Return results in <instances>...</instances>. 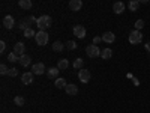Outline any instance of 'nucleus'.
I'll return each instance as SVG.
<instances>
[{
	"label": "nucleus",
	"mask_w": 150,
	"mask_h": 113,
	"mask_svg": "<svg viewBox=\"0 0 150 113\" xmlns=\"http://www.w3.org/2000/svg\"><path fill=\"white\" fill-rule=\"evenodd\" d=\"M0 74H2V75H6V74H9V69H8V67H6L5 64H2V65H0Z\"/></svg>",
	"instance_id": "obj_29"
},
{
	"label": "nucleus",
	"mask_w": 150,
	"mask_h": 113,
	"mask_svg": "<svg viewBox=\"0 0 150 113\" xmlns=\"http://www.w3.org/2000/svg\"><path fill=\"white\" fill-rule=\"evenodd\" d=\"M144 48H146L147 51L150 53V42H146V44H144Z\"/></svg>",
	"instance_id": "obj_33"
},
{
	"label": "nucleus",
	"mask_w": 150,
	"mask_h": 113,
	"mask_svg": "<svg viewBox=\"0 0 150 113\" xmlns=\"http://www.w3.org/2000/svg\"><path fill=\"white\" fill-rule=\"evenodd\" d=\"M101 41H102V36H95L93 38V45H98Z\"/></svg>",
	"instance_id": "obj_31"
},
{
	"label": "nucleus",
	"mask_w": 150,
	"mask_h": 113,
	"mask_svg": "<svg viewBox=\"0 0 150 113\" xmlns=\"http://www.w3.org/2000/svg\"><path fill=\"white\" fill-rule=\"evenodd\" d=\"M5 50H6V42L2 41L0 42V53H5Z\"/></svg>",
	"instance_id": "obj_32"
},
{
	"label": "nucleus",
	"mask_w": 150,
	"mask_h": 113,
	"mask_svg": "<svg viewBox=\"0 0 150 113\" xmlns=\"http://www.w3.org/2000/svg\"><path fill=\"white\" fill-rule=\"evenodd\" d=\"M24 50H26V45H24L23 42H17V44L14 45V53H15L18 57L24 56Z\"/></svg>",
	"instance_id": "obj_8"
},
{
	"label": "nucleus",
	"mask_w": 150,
	"mask_h": 113,
	"mask_svg": "<svg viewBox=\"0 0 150 113\" xmlns=\"http://www.w3.org/2000/svg\"><path fill=\"white\" fill-rule=\"evenodd\" d=\"M65 91H66L68 95H77V94H78V87H77V84L69 83V84L65 87Z\"/></svg>",
	"instance_id": "obj_14"
},
{
	"label": "nucleus",
	"mask_w": 150,
	"mask_h": 113,
	"mask_svg": "<svg viewBox=\"0 0 150 113\" xmlns=\"http://www.w3.org/2000/svg\"><path fill=\"white\" fill-rule=\"evenodd\" d=\"M128 8H129V11H132V12L138 11V8H140V2H138V0H132V2L128 3Z\"/></svg>",
	"instance_id": "obj_21"
},
{
	"label": "nucleus",
	"mask_w": 150,
	"mask_h": 113,
	"mask_svg": "<svg viewBox=\"0 0 150 113\" xmlns=\"http://www.w3.org/2000/svg\"><path fill=\"white\" fill-rule=\"evenodd\" d=\"M8 75H9V77H17V75H18V69L17 68H11Z\"/></svg>",
	"instance_id": "obj_30"
},
{
	"label": "nucleus",
	"mask_w": 150,
	"mask_h": 113,
	"mask_svg": "<svg viewBox=\"0 0 150 113\" xmlns=\"http://www.w3.org/2000/svg\"><path fill=\"white\" fill-rule=\"evenodd\" d=\"M63 42H60V41H56L54 44H53V50L56 53H60V51H63Z\"/></svg>",
	"instance_id": "obj_22"
},
{
	"label": "nucleus",
	"mask_w": 150,
	"mask_h": 113,
	"mask_svg": "<svg viewBox=\"0 0 150 113\" xmlns=\"http://www.w3.org/2000/svg\"><path fill=\"white\" fill-rule=\"evenodd\" d=\"M51 17L50 15H41L39 18H38V23H36V26H38V29L39 30H42V32H45L50 26H51Z\"/></svg>",
	"instance_id": "obj_1"
},
{
	"label": "nucleus",
	"mask_w": 150,
	"mask_h": 113,
	"mask_svg": "<svg viewBox=\"0 0 150 113\" xmlns=\"http://www.w3.org/2000/svg\"><path fill=\"white\" fill-rule=\"evenodd\" d=\"M14 103L21 107V106H24V98H23V97H15V98H14Z\"/></svg>",
	"instance_id": "obj_28"
},
{
	"label": "nucleus",
	"mask_w": 150,
	"mask_h": 113,
	"mask_svg": "<svg viewBox=\"0 0 150 113\" xmlns=\"http://www.w3.org/2000/svg\"><path fill=\"white\" fill-rule=\"evenodd\" d=\"M36 36V32L33 29H27V30H24V38H33Z\"/></svg>",
	"instance_id": "obj_24"
},
{
	"label": "nucleus",
	"mask_w": 150,
	"mask_h": 113,
	"mask_svg": "<svg viewBox=\"0 0 150 113\" xmlns=\"http://www.w3.org/2000/svg\"><path fill=\"white\" fill-rule=\"evenodd\" d=\"M56 87L57 89H65V87L68 86V83H66V80L65 79H62V77H59V79H56Z\"/></svg>",
	"instance_id": "obj_16"
},
{
	"label": "nucleus",
	"mask_w": 150,
	"mask_h": 113,
	"mask_svg": "<svg viewBox=\"0 0 150 113\" xmlns=\"http://www.w3.org/2000/svg\"><path fill=\"white\" fill-rule=\"evenodd\" d=\"M18 5H20L21 9H30V8L33 6V3L30 2V0H20Z\"/></svg>",
	"instance_id": "obj_20"
},
{
	"label": "nucleus",
	"mask_w": 150,
	"mask_h": 113,
	"mask_svg": "<svg viewBox=\"0 0 150 113\" xmlns=\"http://www.w3.org/2000/svg\"><path fill=\"white\" fill-rule=\"evenodd\" d=\"M101 51H102V50L99 48L98 45H93V44H90V45H87V47H86V53H87V56L92 57V59L99 57V56H101Z\"/></svg>",
	"instance_id": "obj_2"
},
{
	"label": "nucleus",
	"mask_w": 150,
	"mask_h": 113,
	"mask_svg": "<svg viewBox=\"0 0 150 113\" xmlns=\"http://www.w3.org/2000/svg\"><path fill=\"white\" fill-rule=\"evenodd\" d=\"M30 60H32V59H30V56L24 54V56H21V57H20V60H18V62L21 64V67H29V65H30Z\"/></svg>",
	"instance_id": "obj_19"
},
{
	"label": "nucleus",
	"mask_w": 150,
	"mask_h": 113,
	"mask_svg": "<svg viewBox=\"0 0 150 113\" xmlns=\"http://www.w3.org/2000/svg\"><path fill=\"white\" fill-rule=\"evenodd\" d=\"M21 82H23V84H32L33 83V72H24L21 75Z\"/></svg>",
	"instance_id": "obj_12"
},
{
	"label": "nucleus",
	"mask_w": 150,
	"mask_h": 113,
	"mask_svg": "<svg viewBox=\"0 0 150 113\" xmlns=\"http://www.w3.org/2000/svg\"><path fill=\"white\" fill-rule=\"evenodd\" d=\"M8 60H9V62H18V60H20V57H18L14 51H12V53H9V54H8Z\"/></svg>",
	"instance_id": "obj_25"
},
{
	"label": "nucleus",
	"mask_w": 150,
	"mask_h": 113,
	"mask_svg": "<svg viewBox=\"0 0 150 113\" xmlns=\"http://www.w3.org/2000/svg\"><path fill=\"white\" fill-rule=\"evenodd\" d=\"M143 41V33L140 30H132L129 33V42L132 45H137V44H140Z\"/></svg>",
	"instance_id": "obj_3"
},
{
	"label": "nucleus",
	"mask_w": 150,
	"mask_h": 113,
	"mask_svg": "<svg viewBox=\"0 0 150 113\" xmlns=\"http://www.w3.org/2000/svg\"><path fill=\"white\" fill-rule=\"evenodd\" d=\"M102 41L107 42V44H112V42L116 41V35L112 33V32H105V33L102 35Z\"/></svg>",
	"instance_id": "obj_11"
},
{
	"label": "nucleus",
	"mask_w": 150,
	"mask_h": 113,
	"mask_svg": "<svg viewBox=\"0 0 150 113\" xmlns=\"http://www.w3.org/2000/svg\"><path fill=\"white\" fill-rule=\"evenodd\" d=\"M81 8H83V2H81V0H71V2H69V9L74 11V12L80 11Z\"/></svg>",
	"instance_id": "obj_9"
},
{
	"label": "nucleus",
	"mask_w": 150,
	"mask_h": 113,
	"mask_svg": "<svg viewBox=\"0 0 150 113\" xmlns=\"http://www.w3.org/2000/svg\"><path fill=\"white\" fill-rule=\"evenodd\" d=\"M68 67H69V62H68L66 59H60V60L57 62V68H59L60 71H63V69H68Z\"/></svg>",
	"instance_id": "obj_18"
},
{
	"label": "nucleus",
	"mask_w": 150,
	"mask_h": 113,
	"mask_svg": "<svg viewBox=\"0 0 150 113\" xmlns=\"http://www.w3.org/2000/svg\"><path fill=\"white\" fill-rule=\"evenodd\" d=\"M35 39H36V44L38 45H47V42H48V33L47 32H42V30L36 32Z\"/></svg>",
	"instance_id": "obj_4"
},
{
	"label": "nucleus",
	"mask_w": 150,
	"mask_h": 113,
	"mask_svg": "<svg viewBox=\"0 0 150 113\" xmlns=\"http://www.w3.org/2000/svg\"><path fill=\"white\" fill-rule=\"evenodd\" d=\"M90 71L89 69H86V68H83V69H80L78 71V79H80V82L81 83H89L90 82Z\"/></svg>",
	"instance_id": "obj_5"
},
{
	"label": "nucleus",
	"mask_w": 150,
	"mask_h": 113,
	"mask_svg": "<svg viewBox=\"0 0 150 113\" xmlns=\"http://www.w3.org/2000/svg\"><path fill=\"white\" fill-rule=\"evenodd\" d=\"M74 35L78 38V39H84L86 38V27L81 26V24H77V26L74 27Z\"/></svg>",
	"instance_id": "obj_6"
},
{
	"label": "nucleus",
	"mask_w": 150,
	"mask_h": 113,
	"mask_svg": "<svg viewBox=\"0 0 150 113\" xmlns=\"http://www.w3.org/2000/svg\"><path fill=\"white\" fill-rule=\"evenodd\" d=\"M101 57H102L104 60L111 59V57H112V50H111V48H104L102 51H101Z\"/></svg>",
	"instance_id": "obj_17"
},
{
	"label": "nucleus",
	"mask_w": 150,
	"mask_h": 113,
	"mask_svg": "<svg viewBox=\"0 0 150 113\" xmlns=\"http://www.w3.org/2000/svg\"><path fill=\"white\" fill-rule=\"evenodd\" d=\"M125 8H126V6H125V3H123V2H116L114 5H112V11H114L117 15H119V14H123Z\"/></svg>",
	"instance_id": "obj_13"
},
{
	"label": "nucleus",
	"mask_w": 150,
	"mask_h": 113,
	"mask_svg": "<svg viewBox=\"0 0 150 113\" xmlns=\"http://www.w3.org/2000/svg\"><path fill=\"white\" fill-rule=\"evenodd\" d=\"M143 27H144V21H143V20H137V21H135V30H140V32H141Z\"/></svg>",
	"instance_id": "obj_26"
},
{
	"label": "nucleus",
	"mask_w": 150,
	"mask_h": 113,
	"mask_svg": "<svg viewBox=\"0 0 150 113\" xmlns=\"http://www.w3.org/2000/svg\"><path fill=\"white\" fill-rule=\"evenodd\" d=\"M32 72L36 74V75H41L45 72V65L42 64V62H38V64H33L32 67Z\"/></svg>",
	"instance_id": "obj_7"
},
{
	"label": "nucleus",
	"mask_w": 150,
	"mask_h": 113,
	"mask_svg": "<svg viewBox=\"0 0 150 113\" xmlns=\"http://www.w3.org/2000/svg\"><path fill=\"white\" fill-rule=\"evenodd\" d=\"M66 47H68L69 50H77V47H78V45H77V42H75V41H72V39H71V41H68V42H66Z\"/></svg>",
	"instance_id": "obj_27"
},
{
	"label": "nucleus",
	"mask_w": 150,
	"mask_h": 113,
	"mask_svg": "<svg viewBox=\"0 0 150 113\" xmlns=\"http://www.w3.org/2000/svg\"><path fill=\"white\" fill-rule=\"evenodd\" d=\"M59 68L57 67H53V68H50L48 71H47V75H48V79H59L57 75H59Z\"/></svg>",
	"instance_id": "obj_15"
},
{
	"label": "nucleus",
	"mask_w": 150,
	"mask_h": 113,
	"mask_svg": "<svg viewBox=\"0 0 150 113\" xmlns=\"http://www.w3.org/2000/svg\"><path fill=\"white\" fill-rule=\"evenodd\" d=\"M83 64H84V60H83L81 57L75 59V60H74V68H77V69H83Z\"/></svg>",
	"instance_id": "obj_23"
},
{
	"label": "nucleus",
	"mask_w": 150,
	"mask_h": 113,
	"mask_svg": "<svg viewBox=\"0 0 150 113\" xmlns=\"http://www.w3.org/2000/svg\"><path fill=\"white\" fill-rule=\"evenodd\" d=\"M3 26L6 27V29H12L15 26V20H14V17L12 15H6L5 18H3Z\"/></svg>",
	"instance_id": "obj_10"
}]
</instances>
